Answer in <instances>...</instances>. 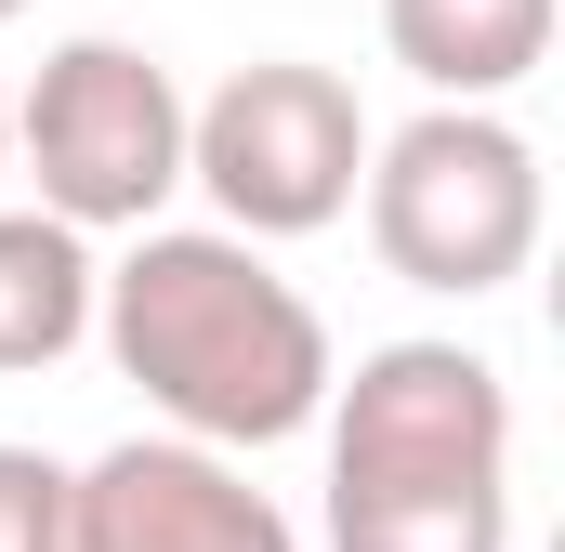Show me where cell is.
<instances>
[{"label":"cell","instance_id":"6da1fadb","mask_svg":"<svg viewBox=\"0 0 565 552\" xmlns=\"http://www.w3.org/2000/svg\"><path fill=\"white\" fill-rule=\"evenodd\" d=\"M93 342L158 408V434L198 447H289L342 369L329 316L237 224H132V251L93 276Z\"/></svg>","mask_w":565,"mask_h":552},{"label":"cell","instance_id":"7a4b0ae2","mask_svg":"<svg viewBox=\"0 0 565 552\" xmlns=\"http://www.w3.org/2000/svg\"><path fill=\"white\" fill-rule=\"evenodd\" d=\"M355 198H369L382 276H408V289H434V302L513 289V276L540 264V224H553L540 145L513 132L500 106H422L408 132H369Z\"/></svg>","mask_w":565,"mask_h":552},{"label":"cell","instance_id":"3957f363","mask_svg":"<svg viewBox=\"0 0 565 552\" xmlns=\"http://www.w3.org/2000/svg\"><path fill=\"white\" fill-rule=\"evenodd\" d=\"M13 171L40 184L53 224L132 237L184 198V93L132 40H53L40 79L13 93Z\"/></svg>","mask_w":565,"mask_h":552},{"label":"cell","instance_id":"277c9868","mask_svg":"<svg viewBox=\"0 0 565 552\" xmlns=\"http://www.w3.org/2000/svg\"><path fill=\"white\" fill-rule=\"evenodd\" d=\"M355 171H369V106L342 66H302V53H264L237 66L224 93L184 106V184L237 224V237H316L355 211Z\"/></svg>","mask_w":565,"mask_h":552},{"label":"cell","instance_id":"5b68a950","mask_svg":"<svg viewBox=\"0 0 565 552\" xmlns=\"http://www.w3.org/2000/svg\"><path fill=\"white\" fill-rule=\"evenodd\" d=\"M316 421L329 487H513V382L473 342H369Z\"/></svg>","mask_w":565,"mask_h":552},{"label":"cell","instance_id":"8992f818","mask_svg":"<svg viewBox=\"0 0 565 552\" xmlns=\"http://www.w3.org/2000/svg\"><path fill=\"white\" fill-rule=\"evenodd\" d=\"M66 527L79 552H302V527L237 474V447L198 434H119L106 460H79Z\"/></svg>","mask_w":565,"mask_h":552},{"label":"cell","instance_id":"52a82bcc","mask_svg":"<svg viewBox=\"0 0 565 552\" xmlns=\"http://www.w3.org/2000/svg\"><path fill=\"white\" fill-rule=\"evenodd\" d=\"M382 53L434 106H500L553 66V0H382Z\"/></svg>","mask_w":565,"mask_h":552},{"label":"cell","instance_id":"ba28073f","mask_svg":"<svg viewBox=\"0 0 565 552\" xmlns=\"http://www.w3.org/2000/svg\"><path fill=\"white\" fill-rule=\"evenodd\" d=\"M93 237L53 224V211H0V382L53 369L93 342Z\"/></svg>","mask_w":565,"mask_h":552},{"label":"cell","instance_id":"9c48e42d","mask_svg":"<svg viewBox=\"0 0 565 552\" xmlns=\"http://www.w3.org/2000/svg\"><path fill=\"white\" fill-rule=\"evenodd\" d=\"M329 552H513V487H329Z\"/></svg>","mask_w":565,"mask_h":552},{"label":"cell","instance_id":"30bf717a","mask_svg":"<svg viewBox=\"0 0 565 552\" xmlns=\"http://www.w3.org/2000/svg\"><path fill=\"white\" fill-rule=\"evenodd\" d=\"M0 552H79V527H66V460L53 447H0Z\"/></svg>","mask_w":565,"mask_h":552},{"label":"cell","instance_id":"8fae6325","mask_svg":"<svg viewBox=\"0 0 565 552\" xmlns=\"http://www.w3.org/2000/svg\"><path fill=\"white\" fill-rule=\"evenodd\" d=\"M0 184H13V93H0Z\"/></svg>","mask_w":565,"mask_h":552},{"label":"cell","instance_id":"7c38bea8","mask_svg":"<svg viewBox=\"0 0 565 552\" xmlns=\"http://www.w3.org/2000/svg\"><path fill=\"white\" fill-rule=\"evenodd\" d=\"M13 13H26V0H0V26H13Z\"/></svg>","mask_w":565,"mask_h":552}]
</instances>
